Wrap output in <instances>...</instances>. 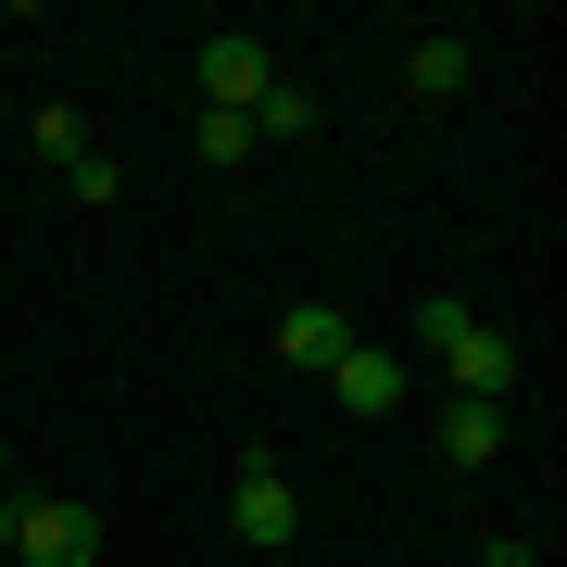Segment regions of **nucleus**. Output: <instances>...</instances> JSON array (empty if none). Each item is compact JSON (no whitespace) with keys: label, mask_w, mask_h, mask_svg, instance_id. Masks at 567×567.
<instances>
[{"label":"nucleus","mask_w":567,"mask_h":567,"mask_svg":"<svg viewBox=\"0 0 567 567\" xmlns=\"http://www.w3.org/2000/svg\"><path fill=\"white\" fill-rule=\"evenodd\" d=\"M442 454H454V466H492V454H505V404L454 391V404H442Z\"/></svg>","instance_id":"nucleus-7"},{"label":"nucleus","mask_w":567,"mask_h":567,"mask_svg":"<svg viewBox=\"0 0 567 567\" xmlns=\"http://www.w3.org/2000/svg\"><path fill=\"white\" fill-rule=\"evenodd\" d=\"M227 529H240V543H303V492H290L278 454H240V480H227Z\"/></svg>","instance_id":"nucleus-3"},{"label":"nucleus","mask_w":567,"mask_h":567,"mask_svg":"<svg viewBox=\"0 0 567 567\" xmlns=\"http://www.w3.org/2000/svg\"><path fill=\"white\" fill-rule=\"evenodd\" d=\"M328 391H341V416H404V391H416V353H391V341H353L341 365H328Z\"/></svg>","instance_id":"nucleus-4"},{"label":"nucleus","mask_w":567,"mask_h":567,"mask_svg":"<svg viewBox=\"0 0 567 567\" xmlns=\"http://www.w3.org/2000/svg\"><path fill=\"white\" fill-rule=\"evenodd\" d=\"M189 152H203V164H240L252 152V114H189Z\"/></svg>","instance_id":"nucleus-11"},{"label":"nucleus","mask_w":567,"mask_h":567,"mask_svg":"<svg viewBox=\"0 0 567 567\" xmlns=\"http://www.w3.org/2000/svg\"><path fill=\"white\" fill-rule=\"evenodd\" d=\"M416 341L442 353V379L480 391V404H505V391H517V341H505L480 303H454V290H429V303H416Z\"/></svg>","instance_id":"nucleus-1"},{"label":"nucleus","mask_w":567,"mask_h":567,"mask_svg":"<svg viewBox=\"0 0 567 567\" xmlns=\"http://www.w3.org/2000/svg\"><path fill=\"white\" fill-rule=\"evenodd\" d=\"M480 567H543V543H529V529H492V543H480Z\"/></svg>","instance_id":"nucleus-13"},{"label":"nucleus","mask_w":567,"mask_h":567,"mask_svg":"<svg viewBox=\"0 0 567 567\" xmlns=\"http://www.w3.org/2000/svg\"><path fill=\"white\" fill-rule=\"evenodd\" d=\"M252 140H316V89H265V102H252Z\"/></svg>","instance_id":"nucleus-9"},{"label":"nucleus","mask_w":567,"mask_h":567,"mask_svg":"<svg viewBox=\"0 0 567 567\" xmlns=\"http://www.w3.org/2000/svg\"><path fill=\"white\" fill-rule=\"evenodd\" d=\"M0 466H13V442H0Z\"/></svg>","instance_id":"nucleus-15"},{"label":"nucleus","mask_w":567,"mask_h":567,"mask_svg":"<svg viewBox=\"0 0 567 567\" xmlns=\"http://www.w3.org/2000/svg\"><path fill=\"white\" fill-rule=\"evenodd\" d=\"M0 164H13V152H0Z\"/></svg>","instance_id":"nucleus-16"},{"label":"nucleus","mask_w":567,"mask_h":567,"mask_svg":"<svg viewBox=\"0 0 567 567\" xmlns=\"http://www.w3.org/2000/svg\"><path fill=\"white\" fill-rule=\"evenodd\" d=\"M13 505H25V492H0V555H13Z\"/></svg>","instance_id":"nucleus-14"},{"label":"nucleus","mask_w":567,"mask_h":567,"mask_svg":"<svg viewBox=\"0 0 567 567\" xmlns=\"http://www.w3.org/2000/svg\"><path fill=\"white\" fill-rule=\"evenodd\" d=\"M466 76H480V51H466V39H416V51H404V89H416V102H454Z\"/></svg>","instance_id":"nucleus-8"},{"label":"nucleus","mask_w":567,"mask_h":567,"mask_svg":"<svg viewBox=\"0 0 567 567\" xmlns=\"http://www.w3.org/2000/svg\"><path fill=\"white\" fill-rule=\"evenodd\" d=\"M89 152V114L76 102H39V164H76Z\"/></svg>","instance_id":"nucleus-12"},{"label":"nucleus","mask_w":567,"mask_h":567,"mask_svg":"<svg viewBox=\"0 0 567 567\" xmlns=\"http://www.w3.org/2000/svg\"><path fill=\"white\" fill-rule=\"evenodd\" d=\"M13 555L25 567H102V505H76V492H25V505H13Z\"/></svg>","instance_id":"nucleus-2"},{"label":"nucleus","mask_w":567,"mask_h":567,"mask_svg":"<svg viewBox=\"0 0 567 567\" xmlns=\"http://www.w3.org/2000/svg\"><path fill=\"white\" fill-rule=\"evenodd\" d=\"M189 76H203V114H252L265 89H278V51H265V39H203Z\"/></svg>","instance_id":"nucleus-5"},{"label":"nucleus","mask_w":567,"mask_h":567,"mask_svg":"<svg viewBox=\"0 0 567 567\" xmlns=\"http://www.w3.org/2000/svg\"><path fill=\"white\" fill-rule=\"evenodd\" d=\"M63 189L102 215V203H126V164H114V152H76V164H63Z\"/></svg>","instance_id":"nucleus-10"},{"label":"nucleus","mask_w":567,"mask_h":567,"mask_svg":"<svg viewBox=\"0 0 567 567\" xmlns=\"http://www.w3.org/2000/svg\"><path fill=\"white\" fill-rule=\"evenodd\" d=\"M353 353V328H341V303H290L278 316V365H303V379H328V365Z\"/></svg>","instance_id":"nucleus-6"}]
</instances>
